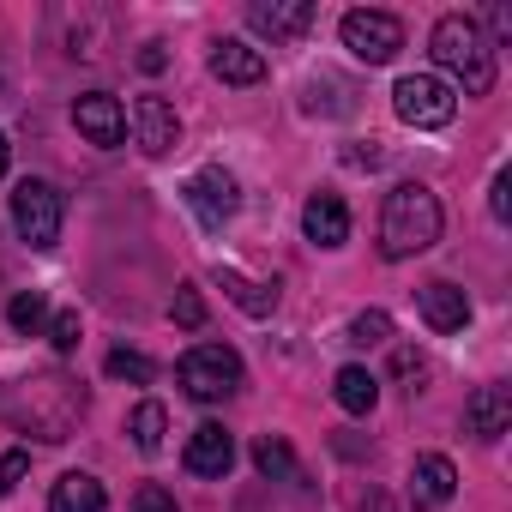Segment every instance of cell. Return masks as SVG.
I'll return each instance as SVG.
<instances>
[{
    "label": "cell",
    "mask_w": 512,
    "mask_h": 512,
    "mask_svg": "<svg viewBox=\"0 0 512 512\" xmlns=\"http://www.w3.org/2000/svg\"><path fill=\"white\" fill-rule=\"evenodd\" d=\"M0 410L43 440H67L73 422L85 416V392L61 374H37V380H19L13 392H0Z\"/></svg>",
    "instance_id": "cell-1"
},
{
    "label": "cell",
    "mask_w": 512,
    "mask_h": 512,
    "mask_svg": "<svg viewBox=\"0 0 512 512\" xmlns=\"http://www.w3.org/2000/svg\"><path fill=\"white\" fill-rule=\"evenodd\" d=\"M434 241H440V199L422 181L392 187L380 211V253L386 260H410V253H428Z\"/></svg>",
    "instance_id": "cell-2"
},
{
    "label": "cell",
    "mask_w": 512,
    "mask_h": 512,
    "mask_svg": "<svg viewBox=\"0 0 512 512\" xmlns=\"http://www.w3.org/2000/svg\"><path fill=\"white\" fill-rule=\"evenodd\" d=\"M428 55H434L470 97H488V91H494V49H488V37H482L476 19L446 13V19L434 25V37H428Z\"/></svg>",
    "instance_id": "cell-3"
},
{
    "label": "cell",
    "mask_w": 512,
    "mask_h": 512,
    "mask_svg": "<svg viewBox=\"0 0 512 512\" xmlns=\"http://www.w3.org/2000/svg\"><path fill=\"white\" fill-rule=\"evenodd\" d=\"M181 386H187V398L217 404V398H229L241 386V356L223 350V344H193L181 356Z\"/></svg>",
    "instance_id": "cell-4"
},
{
    "label": "cell",
    "mask_w": 512,
    "mask_h": 512,
    "mask_svg": "<svg viewBox=\"0 0 512 512\" xmlns=\"http://www.w3.org/2000/svg\"><path fill=\"white\" fill-rule=\"evenodd\" d=\"M338 37H344V49H350L356 61H368V67H386V61L404 49V25H398L392 13H368V7L344 13Z\"/></svg>",
    "instance_id": "cell-5"
},
{
    "label": "cell",
    "mask_w": 512,
    "mask_h": 512,
    "mask_svg": "<svg viewBox=\"0 0 512 512\" xmlns=\"http://www.w3.org/2000/svg\"><path fill=\"white\" fill-rule=\"evenodd\" d=\"M392 109H398V121H410V127H446V121L458 115V97H452L446 79H434V73H410V79H398Z\"/></svg>",
    "instance_id": "cell-6"
},
{
    "label": "cell",
    "mask_w": 512,
    "mask_h": 512,
    "mask_svg": "<svg viewBox=\"0 0 512 512\" xmlns=\"http://www.w3.org/2000/svg\"><path fill=\"white\" fill-rule=\"evenodd\" d=\"M13 229L31 247H55L61 241V193L49 181H19L13 187Z\"/></svg>",
    "instance_id": "cell-7"
},
{
    "label": "cell",
    "mask_w": 512,
    "mask_h": 512,
    "mask_svg": "<svg viewBox=\"0 0 512 512\" xmlns=\"http://www.w3.org/2000/svg\"><path fill=\"white\" fill-rule=\"evenodd\" d=\"M181 193H187V205H193V217H199L205 229H223V223L241 211V187H235V175H229V169H217V163H211V169H199V175H187V187H181Z\"/></svg>",
    "instance_id": "cell-8"
},
{
    "label": "cell",
    "mask_w": 512,
    "mask_h": 512,
    "mask_svg": "<svg viewBox=\"0 0 512 512\" xmlns=\"http://www.w3.org/2000/svg\"><path fill=\"white\" fill-rule=\"evenodd\" d=\"M73 121H79V133H85L91 145H121V139H127V115H121V103H115L109 91L79 97V103H73Z\"/></svg>",
    "instance_id": "cell-9"
},
{
    "label": "cell",
    "mask_w": 512,
    "mask_h": 512,
    "mask_svg": "<svg viewBox=\"0 0 512 512\" xmlns=\"http://www.w3.org/2000/svg\"><path fill=\"white\" fill-rule=\"evenodd\" d=\"M229 464H235L229 428H223V422H199V428L187 434V470H193V476H229Z\"/></svg>",
    "instance_id": "cell-10"
},
{
    "label": "cell",
    "mask_w": 512,
    "mask_h": 512,
    "mask_svg": "<svg viewBox=\"0 0 512 512\" xmlns=\"http://www.w3.org/2000/svg\"><path fill=\"white\" fill-rule=\"evenodd\" d=\"M133 133H139V151L163 157V151H175L181 121H175V109H169L163 97H139V103H133Z\"/></svg>",
    "instance_id": "cell-11"
},
{
    "label": "cell",
    "mask_w": 512,
    "mask_h": 512,
    "mask_svg": "<svg viewBox=\"0 0 512 512\" xmlns=\"http://www.w3.org/2000/svg\"><path fill=\"white\" fill-rule=\"evenodd\" d=\"M302 229H308L314 247H344V241H350V211H344V199H338V193H314V199L302 205Z\"/></svg>",
    "instance_id": "cell-12"
},
{
    "label": "cell",
    "mask_w": 512,
    "mask_h": 512,
    "mask_svg": "<svg viewBox=\"0 0 512 512\" xmlns=\"http://www.w3.org/2000/svg\"><path fill=\"white\" fill-rule=\"evenodd\" d=\"M247 25L266 31V37H302L314 25V7H308V0H253Z\"/></svg>",
    "instance_id": "cell-13"
},
{
    "label": "cell",
    "mask_w": 512,
    "mask_h": 512,
    "mask_svg": "<svg viewBox=\"0 0 512 512\" xmlns=\"http://www.w3.org/2000/svg\"><path fill=\"white\" fill-rule=\"evenodd\" d=\"M464 422H470L476 440H500L506 422H512V398H506V386H476L470 404H464Z\"/></svg>",
    "instance_id": "cell-14"
},
{
    "label": "cell",
    "mask_w": 512,
    "mask_h": 512,
    "mask_svg": "<svg viewBox=\"0 0 512 512\" xmlns=\"http://www.w3.org/2000/svg\"><path fill=\"white\" fill-rule=\"evenodd\" d=\"M452 488H458L452 458L428 452V458H416V464H410V500H416V506H446V500H452Z\"/></svg>",
    "instance_id": "cell-15"
},
{
    "label": "cell",
    "mask_w": 512,
    "mask_h": 512,
    "mask_svg": "<svg viewBox=\"0 0 512 512\" xmlns=\"http://www.w3.org/2000/svg\"><path fill=\"white\" fill-rule=\"evenodd\" d=\"M211 73H217L223 85H260V79H266V55L247 49V43H235V37H223V43L211 49Z\"/></svg>",
    "instance_id": "cell-16"
},
{
    "label": "cell",
    "mask_w": 512,
    "mask_h": 512,
    "mask_svg": "<svg viewBox=\"0 0 512 512\" xmlns=\"http://www.w3.org/2000/svg\"><path fill=\"white\" fill-rule=\"evenodd\" d=\"M422 320H428L434 332H464V320H470L464 290H458V284H422Z\"/></svg>",
    "instance_id": "cell-17"
},
{
    "label": "cell",
    "mask_w": 512,
    "mask_h": 512,
    "mask_svg": "<svg viewBox=\"0 0 512 512\" xmlns=\"http://www.w3.org/2000/svg\"><path fill=\"white\" fill-rule=\"evenodd\" d=\"M217 284H223L229 302H235L241 314H253V320H266V314L278 308V290H272V284H253V278H241L235 266H217Z\"/></svg>",
    "instance_id": "cell-18"
},
{
    "label": "cell",
    "mask_w": 512,
    "mask_h": 512,
    "mask_svg": "<svg viewBox=\"0 0 512 512\" xmlns=\"http://www.w3.org/2000/svg\"><path fill=\"white\" fill-rule=\"evenodd\" d=\"M49 512H103V482L85 470H67L49 494Z\"/></svg>",
    "instance_id": "cell-19"
},
{
    "label": "cell",
    "mask_w": 512,
    "mask_h": 512,
    "mask_svg": "<svg viewBox=\"0 0 512 512\" xmlns=\"http://www.w3.org/2000/svg\"><path fill=\"white\" fill-rule=\"evenodd\" d=\"M332 392H338V404L350 410V416H368L374 404H380V380L368 374V368H338V380H332Z\"/></svg>",
    "instance_id": "cell-20"
},
{
    "label": "cell",
    "mask_w": 512,
    "mask_h": 512,
    "mask_svg": "<svg viewBox=\"0 0 512 512\" xmlns=\"http://www.w3.org/2000/svg\"><path fill=\"white\" fill-rule=\"evenodd\" d=\"M253 464H260L266 476H278V482H296V476H302V470H296V452H290L278 434H266L260 446H253Z\"/></svg>",
    "instance_id": "cell-21"
},
{
    "label": "cell",
    "mask_w": 512,
    "mask_h": 512,
    "mask_svg": "<svg viewBox=\"0 0 512 512\" xmlns=\"http://www.w3.org/2000/svg\"><path fill=\"white\" fill-rule=\"evenodd\" d=\"M163 428H169L163 404H139V410H133V422H127V434H133V446H139V452H157V446H163Z\"/></svg>",
    "instance_id": "cell-22"
},
{
    "label": "cell",
    "mask_w": 512,
    "mask_h": 512,
    "mask_svg": "<svg viewBox=\"0 0 512 512\" xmlns=\"http://www.w3.org/2000/svg\"><path fill=\"white\" fill-rule=\"evenodd\" d=\"M7 320H13L19 332H37V326L49 320V302H43L37 290H25V296H13V308H7Z\"/></svg>",
    "instance_id": "cell-23"
},
{
    "label": "cell",
    "mask_w": 512,
    "mask_h": 512,
    "mask_svg": "<svg viewBox=\"0 0 512 512\" xmlns=\"http://www.w3.org/2000/svg\"><path fill=\"white\" fill-rule=\"evenodd\" d=\"M109 374H115V380H133V386H145L157 368H151V356H139V350H109Z\"/></svg>",
    "instance_id": "cell-24"
},
{
    "label": "cell",
    "mask_w": 512,
    "mask_h": 512,
    "mask_svg": "<svg viewBox=\"0 0 512 512\" xmlns=\"http://www.w3.org/2000/svg\"><path fill=\"white\" fill-rule=\"evenodd\" d=\"M386 338H392V320L380 308H368V314L350 320V344H386Z\"/></svg>",
    "instance_id": "cell-25"
},
{
    "label": "cell",
    "mask_w": 512,
    "mask_h": 512,
    "mask_svg": "<svg viewBox=\"0 0 512 512\" xmlns=\"http://www.w3.org/2000/svg\"><path fill=\"white\" fill-rule=\"evenodd\" d=\"M169 314H175V326H187V332H199V326H205V302H199V290H175V302H169Z\"/></svg>",
    "instance_id": "cell-26"
},
{
    "label": "cell",
    "mask_w": 512,
    "mask_h": 512,
    "mask_svg": "<svg viewBox=\"0 0 512 512\" xmlns=\"http://www.w3.org/2000/svg\"><path fill=\"white\" fill-rule=\"evenodd\" d=\"M49 338H55V350L67 356V350H79V338H85V326H79V314H55V326H49Z\"/></svg>",
    "instance_id": "cell-27"
},
{
    "label": "cell",
    "mask_w": 512,
    "mask_h": 512,
    "mask_svg": "<svg viewBox=\"0 0 512 512\" xmlns=\"http://www.w3.org/2000/svg\"><path fill=\"white\" fill-rule=\"evenodd\" d=\"M133 512H175V494L157 488V482H145V488L133 494Z\"/></svg>",
    "instance_id": "cell-28"
},
{
    "label": "cell",
    "mask_w": 512,
    "mask_h": 512,
    "mask_svg": "<svg viewBox=\"0 0 512 512\" xmlns=\"http://www.w3.org/2000/svg\"><path fill=\"white\" fill-rule=\"evenodd\" d=\"M488 211H494L500 223L512 217V175H506V169H500V175H494V187H488Z\"/></svg>",
    "instance_id": "cell-29"
},
{
    "label": "cell",
    "mask_w": 512,
    "mask_h": 512,
    "mask_svg": "<svg viewBox=\"0 0 512 512\" xmlns=\"http://www.w3.org/2000/svg\"><path fill=\"white\" fill-rule=\"evenodd\" d=\"M25 470H31V458H25V452H7V458H0V494H13Z\"/></svg>",
    "instance_id": "cell-30"
},
{
    "label": "cell",
    "mask_w": 512,
    "mask_h": 512,
    "mask_svg": "<svg viewBox=\"0 0 512 512\" xmlns=\"http://www.w3.org/2000/svg\"><path fill=\"white\" fill-rule=\"evenodd\" d=\"M362 512H398V500H392V494H380V488H374V494H368V500H362Z\"/></svg>",
    "instance_id": "cell-31"
},
{
    "label": "cell",
    "mask_w": 512,
    "mask_h": 512,
    "mask_svg": "<svg viewBox=\"0 0 512 512\" xmlns=\"http://www.w3.org/2000/svg\"><path fill=\"white\" fill-rule=\"evenodd\" d=\"M139 67H145V73H157V67H163V49H157V43H145V55H139Z\"/></svg>",
    "instance_id": "cell-32"
},
{
    "label": "cell",
    "mask_w": 512,
    "mask_h": 512,
    "mask_svg": "<svg viewBox=\"0 0 512 512\" xmlns=\"http://www.w3.org/2000/svg\"><path fill=\"white\" fill-rule=\"evenodd\" d=\"M7 163H13V151H7V139H0V175H7Z\"/></svg>",
    "instance_id": "cell-33"
}]
</instances>
